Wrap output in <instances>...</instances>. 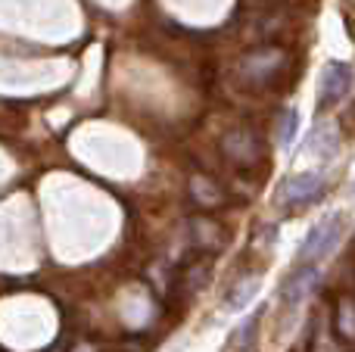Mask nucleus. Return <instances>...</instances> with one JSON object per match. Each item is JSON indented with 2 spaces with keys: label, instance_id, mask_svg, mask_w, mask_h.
<instances>
[{
  "label": "nucleus",
  "instance_id": "1a4fd4ad",
  "mask_svg": "<svg viewBox=\"0 0 355 352\" xmlns=\"http://www.w3.org/2000/svg\"><path fill=\"white\" fill-rule=\"evenodd\" d=\"M315 281H318V268L315 265H300V272H296L293 278L287 281V287H284V303L296 306L315 287Z\"/></svg>",
  "mask_w": 355,
  "mask_h": 352
},
{
  "label": "nucleus",
  "instance_id": "39448f33",
  "mask_svg": "<svg viewBox=\"0 0 355 352\" xmlns=\"http://www.w3.org/2000/svg\"><path fill=\"white\" fill-rule=\"evenodd\" d=\"M352 87V69L346 62H327L324 75H321V97H318V109H331L340 100L349 94Z\"/></svg>",
  "mask_w": 355,
  "mask_h": 352
},
{
  "label": "nucleus",
  "instance_id": "20e7f679",
  "mask_svg": "<svg viewBox=\"0 0 355 352\" xmlns=\"http://www.w3.org/2000/svg\"><path fill=\"white\" fill-rule=\"evenodd\" d=\"M324 193V178L315 172H302V175H293L281 184V203L296 209V206H309Z\"/></svg>",
  "mask_w": 355,
  "mask_h": 352
},
{
  "label": "nucleus",
  "instance_id": "ddd939ff",
  "mask_svg": "<svg viewBox=\"0 0 355 352\" xmlns=\"http://www.w3.org/2000/svg\"><path fill=\"white\" fill-rule=\"evenodd\" d=\"M296 128H300V112L290 106V109L281 112V122H277V143H281V147H290L296 137Z\"/></svg>",
  "mask_w": 355,
  "mask_h": 352
},
{
  "label": "nucleus",
  "instance_id": "f8f14e48",
  "mask_svg": "<svg viewBox=\"0 0 355 352\" xmlns=\"http://www.w3.org/2000/svg\"><path fill=\"white\" fill-rule=\"evenodd\" d=\"M147 278L153 281V287L159 293H168L172 287H178V272L172 265H168L166 259H156V262H150V268H147Z\"/></svg>",
  "mask_w": 355,
  "mask_h": 352
},
{
  "label": "nucleus",
  "instance_id": "2eb2a0df",
  "mask_svg": "<svg viewBox=\"0 0 355 352\" xmlns=\"http://www.w3.org/2000/svg\"><path fill=\"white\" fill-rule=\"evenodd\" d=\"M256 328H259V312L246 318L243 331L237 334V346H240V349H250V346H252V334H256Z\"/></svg>",
  "mask_w": 355,
  "mask_h": 352
},
{
  "label": "nucleus",
  "instance_id": "6e6552de",
  "mask_svg": "<svg viewBox=\"0 0 355 352\" xmlns=\"http://www.w3.org/2000/svg\"><path fill=\"white\" fill-rule=\"evenodd\" d=\"M331 322H334V331H337L340 340L355 343V299L352 297H340L337 303H334Z\"/></svg>",
  "mask_w": 355,
  "mask_h": 352
},
{
  "label": "nucleus",
  "instance_id": "dca6fc26",
  "mask_svg": "<svg viewBox=\"0 0 355 352\" xmlns=\"http://www.w3.org/2000/svg\"><path fill=\"white\" fill-rule=\"evenodd\" d=\"M69 352H100V346H97V343H87V340H81V343H75V346L69 349Z\"/></svg>",
  "mask_w": 355,
  "mask_h": 352
},
{
  "label": "nucleus",
  "instance_id": "4468645a",
  "mask_svg": "<svg viewBox=\"0 0 355 352\" xmlns=\"http://www.w3.org/2000/svg\"><path fill=\"white\" fill-rule=\"evenodd\" d=\"M256 290H259V278H243V281H240V284L231 290V299H227V303H231V309H240L243 303H250V297H252Z\"/></svg>",
  "mask_w": 355,
  "mask_h": 352
},
{
  "label": "nucleus",
  "instance_id": "f257e3e1",
  "mask_svg": "<svg viewBox=\"0 0 355 352\" xmlns=\"http://www.w3.org/2000/svg\"><path fill=\"white\" fill-rule=\"evenodd\" d=\"M221 153L240 168H256L265 159V141L259 131L240 125V128H231L221 137Z\"/></svg>",
  "mask_w": 355,
  "mask_h": 352
},
{
  "label": "nucleus",
  "instance_id": "9b49d317",
  "mask_svg": "<svg viewBox=\"0 0 355 352\" xmlns=\"http://www.w3.org/2000/svg\"><path fill=\"white\" fill-rule=\"evenodd\" d=\"M206 278H209V262L206 259L190 262V265L178 274V287H181L184 293H196L202 284H206Z\"/></svg>",
  "mask_w": 355,
  "mask_h": 352
},
{
  "label": "nucleus",
  "instance_id": "f03ea898",
  "mask_svg": "<svg viewBox=\"0 0 355 352\" xmlns=\"http://www.w3.org/2000/svg\"><path fill=\"white\" fill-rule=\"evenodd\" d=\"M340 234H343V215H327L309 231L306 243L300 247V256L296 262L300 265H318L327 253H334V247L340 243Z\"/></svg>",
  "mask_w": 355,
  "mask_h": 352
},
{
  "label": "nucleus",
  "instance_id": "423d86ee",
  "mask_svg": "<svg viewBox=\"0 0 355 352\" xmlns=\"http://www.w3.org/2000/svg\"><path fill=\"white\" fill-rule=\"evenodd\" d=\"M190 243H193L200 253H218L227 243V231L221 228L215 218L209 215H193L190 218Z\"/></svg>",
  "mask_w": 355,
  "mask_h": 352
},
{
  "label": "nucleus",
  "instance_id": "9d476101",
  "mask_svg": "<svg viewBox=\"0 0 355 352\" xmlns=\"http://www.w3.org/2000/svg\"><path fill=\"white\" fill-rule=\"evenodd\" d=\"M312 352H343L340 337H337V331H334V322L327 312L318 315V328H315V334H312Z\"/></svg>",
  "mask_w": 355,
  "mask_h": 352
},
{
  "label": "nucleus",
  "instance_id": "7ed1b4c3",
  "mask_svg": "<svg viewBox=\"0 0 355 352\" xmlns=\"http://www.w3.org/2000/svg\"><path fill=\"white\" fill-rule=\"evenodd\" d=\"M287 62H290L287 50L271 47L268 44V47H259V50H252L250 56H243V62H240V75H243L250 85L262 87V85H271V81L287 69Z\"/></svg>",
  "mask_w": 355,
  "mask_h": 352
},
{
  "label": "nucleus",
  "instance_id": "0eeeda50",
  "mask_svg": "<svg viewBox=\"0 0 355 352\" xmlns=\"http://www.w3.org/2000/svg\"><path fill=\"white\" fill-rule=\"evenodd\" d=\"M187 191H190V200L200 209H221V206H227V191L215 178H209V175H190Z\"/></svg>",
  "mask_w": 355,
  "mask_h": 352
}]
</instances>
